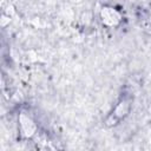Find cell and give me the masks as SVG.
I'll use <instances>...</instances> for the list:
<instances>
[{"label":"cell","instance_id":"obj_1","mask_svg":"<svg viewBox=\"0 0 151 151\" xmlns=\"http://www.w3.org/2000/svg\"><path fill=\"white\" fill-rule=\"evenodd\" d=\"M103 18L109 24H114L116 21H118V14L111 8H105L103 11Z\"/></svg>","mask_w":151,"mask_h":151}]
</instances>
